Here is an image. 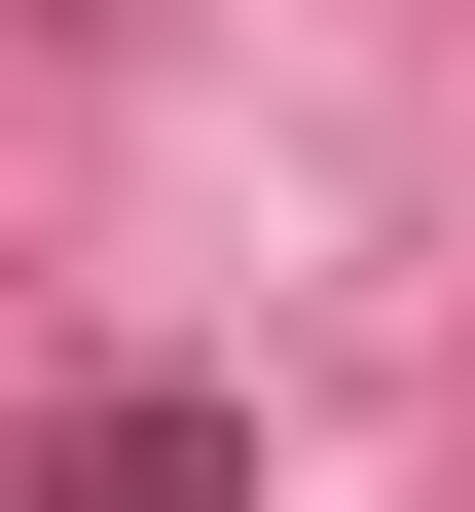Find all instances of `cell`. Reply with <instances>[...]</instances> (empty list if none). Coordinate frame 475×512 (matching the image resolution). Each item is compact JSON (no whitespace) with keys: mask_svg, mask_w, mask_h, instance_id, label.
<instances>
[{"mask_svg":"<svg viewBox=\"0 0 475 512\" xmlns=\"http://www.w3.org/2000/svg\"><path fill=\"white\" fill-rule=\"evenodd\" d=\"M37 512H220V403H74V439H37Z\"/></svg>","mask_w":475,"mask_h":512,"instance_id":"cell-1","label":"cell"}]
</instances>
